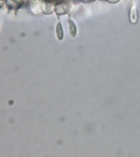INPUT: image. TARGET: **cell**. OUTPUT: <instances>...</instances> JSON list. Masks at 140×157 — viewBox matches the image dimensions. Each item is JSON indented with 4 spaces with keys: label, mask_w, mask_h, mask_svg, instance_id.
Masks as SVG:
<instances>
[{
    "label": "cell",
    "mask_w": 140,
    "mask_h": 157,
    "mask_svg": "<svg viewBox=\"0 0 140 157\" xmlns=\"http://www.w3.org/2000/svg\"><path fill=\"white\" fill-rule=\"evenodd\" d=\"M69 30L71 36L72 37H75L76 34V28L74 22L72 20L69 21Z\"/></svg>",
    "instance_id": "obj_3"
},
{
    "label": "cell",
    "mask_w": 140,
    "mask_h": 157,
    "mask_svg": "<svg viewBox=\"0 0 140 157\" xmlns=\"http://www.w3.org/2000/svg\"><path fill=\"white\" fill-rule=\"evenodd\" d=\"M130 18L131 22L133 24H135L137 20V4L135 0L131 8L130 13Z\"/></svg>",
    "instance_id": "obj_1"
},
{
    "label": "cell",
    "mask_w": 140,
    "mask_h": 157,
    "mask_svg": "<svg viewBox=\"0 0 140 157\" xmlns=\"http://www.w3.org/2000/svg\"><path fill=\"white\" fill-rule=\"evenodd\" d=\"M56 32L58 40H62L64 38V31H63L62 26L60 22L58 23L57 24L56 26Z\"/></svg>",
    "instance_id": "obj_2"
},
{
    "label": "cell",
    "mask_w": 140,
    "mask_h": 157,
    "mask_svg": "<svg viewBox=\"0 0 140 157\" xmlns=\"http://www.w3.org/2000/svg\"><path fill=\"white\" fill-rule=\"evenodd\" d=\"M2 6V3H1V2H0V8Z\"/></svg>",
    "instance_id": "obj_4"
}]
</instances>
